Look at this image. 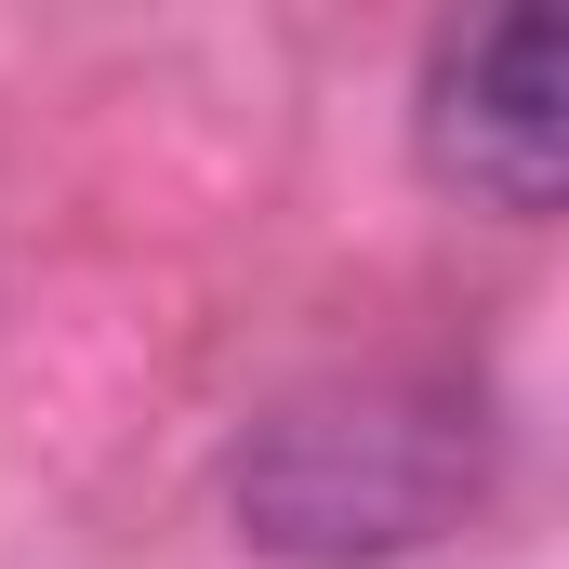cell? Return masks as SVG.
<instances>
[{"instance_id":"6da1fadb","label":"cell","mask_w":569,"mask_h":569,"mask_svg":"<svg viewBox=\"0 0 569 569\" xmlns=\"http://www.w3.org/2000/svg\"><path fill=\"white\" fill-rule=\"evenodd\" d=\"M477 490V425L450 398H305L239 450V530L266 557H398Z\"/></svg>"},{"instance_id":"7a4b0ae2","label":"cell","mask_w":569,"mask_h":569,"mask_svg":"<svg viewBox=\"0 0 569 569\" xmlns=\"http://www.w3.org/2000/svg\"><path fill=\"white\" fill-rule=\"evenodd\" d=\"M425 172L477 212H569V0L463 13L425 53Z\"/></svg>"}]
</instances>
